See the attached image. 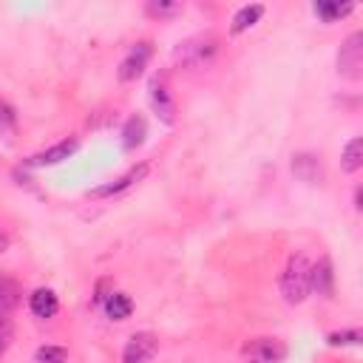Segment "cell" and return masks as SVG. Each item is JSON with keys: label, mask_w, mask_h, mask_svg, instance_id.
Masks as SVG:
<instances>
[{"label": "cell", "mask_w": 363, "mask_h": 363, "mask_svg": "<svg viewBox=\"0 0 363 363\" xmlns=\"http://www.w3.org/2000/svg\"><path fill=\"white\" fill-rule=\"evenodd\" d=\"M0 128H14V111L3 99H0Z\"/></svg>", "instance_id": "obj_23"}, {"label": "cell", "mask_w": 363, "mask_h": 363, "mask_svg": "<svg viewBox=\"0 0 363 363\" xmlns=\"http://www.w3.org/2000/svg\"><path fill=\"white\" fill-rule=\"evenodd\" d=\"M261 17H264V6H261V3H247V6H241V9L233 14L230 34H244V31H250Z\"/></svg>", "instance_id": "obj_14"}, {"label": "cell", "mask_w": 363, "mask_h": 363, "mask_svg": "<svg viewBox=\"0 0 363 363\" xmlns=\"http://www.w3.org/2000/svg\"><path fill=\"white\" fill-rule=\"evenodd\" d=\"M337 71L346 79L363 77V31H352L337 51Z\"/></svg>", "instance_id": "obj_3"}, {"label": "cell", "mask_w": 363, "mask_h": 363, "mask_svg": "<svg viewBox=\"0 0 363 363\" xmlns=\"http://www.w3.org/2000/svg\"><path fill=\"white\" fill-rule=\"evenodd\" d=\"M363 167V139L354 136L346 142L343 153H340V170L343 173H357Z\"/></svg>", "instance_id": "obj_17"}, {"label": "cell", "mask_w": 363, "mask_h": 363, "mask_svg": "<svg viewBox=\"0 0 363 363\" xmlns=\"http://www.w3.org/2000/svg\"><path fill=\"white\" fill-rule=\"evenodd\" d=\"M150 57H153V45H150V43L142 40V43L130 45V51L122 57V62H119V68H116L119 82H133V79H139V77L145 74Z\"/></svg>", "instance_id": "obj_5"}, {"label": "cell", "mask_w": 363, "mask_h": 363, "mask_svg": "<svg viewBox=\"0 0 363 363\" xmlns=\"http://www.w3.org/2000/svg\"><path fill=\"white\" fill-rule=\"evenodd\" d=\"M278 286H281V295H284L286 303L295 306V303L306 301V295H309V261H306L303 252L286 258V267L281 272Z\"/></svg>", "instance_id": "obj_1"}, {"label": "cell", "mask_w": 363, "mask_h": 363, "mask_svg": "<svg viewBox=\"0 0 363 363\" xmlns=\"http://www.w3.org/2000/svg\"><path fill=\"white\" fill-rule=\"evenodd\" d=\"M77 147H79V139L77 136H68V139H62V142H57V145H51L45 150L28 156L26 159V167H54V164H62L65 159H71L77 153Z\"/></svg>", "instance_id": "obj_8"}, {"label": "cell", "mask_w": 363, "mask_h": 363, "mask_svg": "<svg viewBox=\"0 0 363 363\" xmlns=\"http://www.w3.org/2000/svg\"><path fill=\"white\" fill-rule=\"evenodd\" d=\"M11 337H14V329H11V320L6 318V315H0V354L9 349V343H11Z\"/></svg>", "instance_id": "obj_22"}, {"label": "cell", "mask_w": 363, "mask_h": 363, "mask_svg": "<svg viewBox=\"0 0 363 363\" xmlns=\"http://www.w3.org/2000/svg\"><path fill=\"white\" fill-rule=\"evenodd\" d=\"M6 247H9V238L0 233V252H6Z\"/></svg>", "instance_id": "obj_24"}, {"label": "cell", "mask_w": 363, "mask_h": 363, "mask_svg": "<svg viewBox=\"0 0 363 363\" xmlns=\"http://www.w3.org/2000/svg\"><path fill=\"white\" fill-rule=\"evenodd\" d=\"M309 292H318L323 298L335 295V267L329 255H320L315 264H309Z\"/></svg>", "instance_id": "obj_9"}, {"label": "cell", "mask_w": 363, "mask_h": 363, "mask_svg": "<svg viewBox=\"0 0 363 363\" xmlns=\"http://www.w3.org/2000/svg\"><path fill=\"white\" fill-rule=\"evenodd\" d=\"M326 340H329V346H357L363 340V332L360 329H343V332H332Z\"/></svg>", "instance_id": "obj_21"}, {"label": "cell", "mask_w": 363, "mask_h": 363, "mask_svg": "<svg viewBox=\"0 0 363 363\" xmlns=\"http://www.w3.org/2000/svg\"><path fill=\"white\" fill-rule=\"evenodd\" d=\"M147 170H150V167H147L145 162H139V164H133L130 170H125L122 176H116L113 182H105V184L88 190V196H91V199H111V196H119V193L130 190L133 184H139V182L147 176Z\"/></svg>", "instance_id": "obj_7"}, {"label": "cell", "mask_w": 363, "mask_h": 363, "mask_svg": "<svg viewBox=\"0 0 363 363\" xmlns=\"http://www.w3.org/2000/svg\"><path fill=\"white\" fill-rule=\"evenodd\" d=\"M150 108H153V113L164 122V125H173V119H176V102H173V94L167 91V85H164V79H150Z\"/></svg>", "instance_id": "obj_10"}, {"label": "cell", "mask_w": 363, "mask_h": 363, "mask_svg": "<svg viewBox=\"0 0 363 363\" xmlns=\"http://www.w3.org/2000/svg\"><path fill=\"white\" fill-rule=\"evenodd\" d=\"M159 354V337L153 332H133L122 349V363H150Z\"/></svg>", "instance_id": "obj_6"}, {"label": "cell", "mask_w": 363, "mask_h": 363, "mask_svg": "<svg viewBox=\"0 0 363 363\" xmlns=\"http://www.w3.org/2000/svg\"><path fill=\"white\" fill-rule=\"evenodd\" d=\"M68 360V349L65 346H54V343H45L34 352V363H65Z\"/></svg>", "instance_id": "obj_20"}, {"label": "cell", "mask_w": 363, "mask_h": 363, "mask_svg": "<svg viewBox=\"0 0 363 363\" xmlns=\"http://www.w3.org/2000/svg\"><path fill=\"white\" fill-rule=\"evenodd\" d=\"M20 301H23L20 284L14 278H9V275L0 272V315H9L11 309H17Z\"/></svg>", "instance_id": "obj_15"}, {"label": "cell", "mask_w": 363, "mask_h": 363, "mask_svg": "<svg viewBox=\"0 0 363 363\" xmlns=\"http://www.w3.org/2000/svg\"><path fill=\"white\" fill-rule=\"evenodd\" d=\"M145 136H147L145 116H139V113L128 116L125 125H122V145H125V150H136L139 145H145Z\"/></svg>", "instance_id": "obj_13"}, {"label": "cell", "mask_w": 363, "mask_h": 363, "mask_svg": "<svg viewBox=\"0 0 363 363\" xmlns=\"http://www.w3.org/2000/svg\"><path fill=\"white\" fill-rule=\"evenodd\" d=\"M102 309H105V315H108L111 320H125V318H130V312H133V301H130L125 292H111V295L102 301Z\"/></svg>", "instance_id": "obj_16"}, {"label": "cell", "mask_w": 363, "mask_h": 363, "mask_svg": "<svg viewBox=\"0 0 363 363\" xmlns=\"http://www.w3.org/2000/svg\"><path fill=\"white\" fill-rule=\"evenodd\" d=\"M216 51H218V40H216L213 34H196V37L179 43L176 60H179L182 65H201V62H207Z\"/></svg>", "instance_id": "obj_4"}, {"label": "cell", "mask_w": 363, "mask_h": 363, "mask_svg": "<svg viewBox=\"0 0 363 363\" xmlns=\"http://www.w3.org/2000/svg\"><path fill=\"white\" fill-rule=\"evenodd\" d=\"M241 357L247 363H284L286 357V343L281 337H250L241 346Z\"/></svg>", "instance_id": "obj_2"}, {"label": "cell", "mask_w": 363, "mask_h": 363, "mask_svg": "<svg viewBox=\"0 0 363 363\" xmlns=\"http://www.w3.org/2000/svg\"><path fill=\"white\" fill-rule=\"evenodd\" d=\"M28 309H31V315H34V318H40V320L54 318V315H57V309H60L57 292H54V289H48V286L34 289V292L28 295Z\"/></svg>", "instance_id": "obj_11"}, {"label": "cell", "mask_w": 363, "mask_h": 363, "mask_svg": "<svg viewBox=\"0 0 363 363\" xmlns=\"http://www.w3.org/2000/svg\"><path fill=\"white\" fill-rule=\"evenodd\" d=\"M292 173L306 184H320L323 182V164L312 153H295L292 156Z\"/></svg>", "instance_id": "obj_12"}, {"label": "cell", "mask_w": 363, "mask_h": 363, "mask_svg": "<svg viewBox=\"0 0 363 363\" xmlns=\"http://www.w3.org/2000/svg\"><path fill=\"white\" fill-rule=\"evenodd\" d=\"M145 11H147L150 17L167 20V17H173V14L182 11V3H179V0H150V3L145 6Z\"/></svg>", "instance_id": "obj_19"}, {"label": "cell", "mask_w": 363, "mask_h": 363, "mask_svg": "<svg viewBox=\"0 0 363 363\" xmlns=\"http://www.w3.org/2000/svg\"><path fill=\"white\" fill-rule=\"evenodd\" d=\"M352 3H332V0H318V3H312V11L323 20V23H335V20H340V17H346V14H352Z\"/></svg>", "instance_id": "obj_18"}]
</instances>
